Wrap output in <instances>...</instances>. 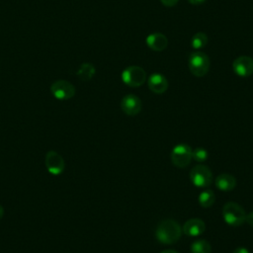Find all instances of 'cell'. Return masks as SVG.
I'll return each instance as SVG.
<instances>
[{
    "label": "cell",
    "mask_w": 253,
    "mask_h": 253,
    "mask_svg": "<svg viewBox=\"0 0 253 253\" xmlns=\"http://www.w3.org/2000/svg\"><path fill=\"white\" fill-rule=\"evenodd\" d=\"M3 215H4V208L0 205V219L3 217Z\"/></svg>",
    "instance_id": "d4e9b609"
},
{
    "label": "cell",
    "mask_w": 253,
    "mask_h": 253,
    "mask_svg": "<svg viewBox=\"0 0 253 253\" xmlns=\"http://www.w3.org/2000/svg\"><path fill=\"white\" fill-rule=\"evenodd\" d=\"M149 89L155 94H162L168 89V81L166 77L160 73H153L147 80Z\"/></svg>",
    "instance_id": "8fae6325"
},
{
    "label": "cell",
    "mask_w": 253,
    "mask_h": 253,
    "mask_svg": "<svg viewBox=\"0 0 253 253\" xmlns=\"http://www.w3.org/2000/svg\"><path fill=\"white\" fill-rule=\"evenodd\" d=\"M188 65L191 73L197 77L205 76L211 66L209 56L203 51H196L190 54Z\"/></svg>",
    "instance_id": "3957f363"
},
{
    "label": "cell",
    "mask_w": 253,
    "mask_h": 253,
    "mask_svg": "<svg viewBox=\"0 0 253 253\" xmlns=\"http://www.w3.org/2000/svg\"><path fill=\"white\" fill-rule=\"evenodd\" d=\"M208 41H209L208 36L203 32H199L193 36L191 40V45L195 49H200L207 45Z\"/></svg>",
    "instance_id": "ac0fdd59"
},
{
    "label": "cell",
    "mask_w": 253,
    "mask_h": 253,
    "mask_svg": "<svg viewBox=\"0 0 253 253\" xmlns=\"http://www.w3.org/2000/svg\"><path fill=\"white\" fill-rule=\"evenodd\" d=\"M190 179L196 187L206 188L212 182V173L205 165H196L190 172Z\"/></svg>",
    "instance_id": "8992f818"
},
{
    "label": "cell",
    "mask_w": 253,
    "mask_h": 253,
    "mask_svg": "<svg viewBox=\"0 0 253 253\" xmlns=\"http://www.w3.org/2000/svg\"><path fill=\"white\" fill-rule=\"evenodd\" d=\"M75 87L66 80H56L50 86V92L58 100H69L75 95Z\"/></svg>",
    "instance_id": "52a82bcc"
},
{
    "label": "cell",
    "mask_w": 253,
    "mask_h": 253,
    "mask_svg": "<svg viewBox=\"0 0 253 253\" xmlns=\"http://www.w3.org/2000/svg\"><path fill=\"white\" fill-rule=\"evenodd\" d=\"M192 151L191 146L188 144L180 143L175 145L170 154L172 163L179 168L188 166L192 159Z\"/></svg>",
    "instance_id": "5b68a950"
},
{
    "label": "cell",
    "mask_w": 253,
    "mask_h": 253,
    "mask_svg": "<svg viewBox=\"0 0 253 253\" xmlns=\"http://www.w3.org/2000/svg\"><path fill=\"white\" fill-rule=\"evenodd\" d=\"M199 204L203 208H210L215 201V195L211 190H205L199 196Z\"/></svg>",
    "instance_id": "2e32d148"
},
{
    "label": "cell",
    "mask_w": 253,
    "mask_h": 253,
    "mask_svg": "<svg viewBox=\"0 0 253 253\" xmlns=\"http://www.w3.org/2000/svg\"><path fill=\"white\" fill-rule=\"evenodd\" d=\"M95 72H96V69L92 63L84 62L80 65L77 71V76L83 81H88L93 78V76L95 75Z\"/></svg>",
    "instance_id": "9a60e30c"
},
{
    "label": "cell",
    "mask_w": 253,
    "mask_h": 253,
    "mask_svg": "<svg viewBox=\"0 0 253 253\" xmlns=\"http://www.w3.org/2000/svg\"><path fill=\"white\" fill-rule=\"evenodd\" d=\"M121 108L127 116H135L141 110V101L137 96L128 94L122 99Z\"/></svg>",
    "instance_id": "30bf717a"
},
{
    "label": "cell",
    "mask_w": 253,
    "mask_h": 253,
    "mask_svg": "<svg viewBox=\"0 0 253 253\" xmlns=\"http://www.w3.org/2000/svg\"><path fill=\"white\" fill-rule=\"evenodd\" d=\"M232 253H250V251L246 247H237Z\"/></svg>",
    "instance_id": "7402d4cb"
},
{
    "label": "cell",
    "mask_w": 253,
    "mask_h": 253,
    "mask_svg": "<svg viewBox=\"0 0 253 253\" xmlns=\"http://www.w3.org/2000/svg\"><path fill=\"white\" fill-rule=\"evenodd\" d=\"M182 231L183 230L177 221L173 219H164L157 225L155 236L162 244H174L180 239Z\"/></svg>",
    "instance_id": "6da1fadb"
},
{
    "label": "cell",
    "mask_w": 253,
    "mask_h": 253,
    "mask_svg": "<svg viewBox=\"0 0 253 253\" xmlns=\"http://www.w3.org/2000/svg\"><path fill=\"white\" fill-rule=\"evenodd\" d=\"M208 156H209L208 151L202 147H197L192 151V158H194L198 162H203L207 160Z\"/></svg>",
    "instance_id": "d6986e66"
},
{
    "label": "cell",
    "mask_w": 253,
    "mask_h": 253,
    "mask_svg": "<svg viewBox=\"0 0 253 253\" xmlns=\"http://www.w3.org/2000/svg\"><path fill=\"white\" fill-rule=\"evenodd\" d=\"M145 42L147 46L154 51H162L168 45V40L165 35L161 33H153L146 37Z\"/></svg>",
    "instance_id": "7c38bea8"
},
{
    "label": "cell",
    "mask_w": 253,
    "mask_h": 253,
    "mask_svg": "<svg viewBox=\"0 0 253 253\" xmlns=\"http://www.w3.org/2000/svg\"><path fill=\"white\" fill-rule=\"evenodd\" d=\"M160 253H178V252H177V251H175V250L167 249V250H164V251H162V252H160Z\"/></svg>",
    "instance_id": "cb8c5ba5"
},
{
    "label": "cell",
    "mask_w": 253,
    "mask_h": 253,
    "mask_svg": "<svg viewBox=\"0 0 253 253\" xmlns=\"http://www.w3.org/2000/svg\"><path fill=\"white\" fill-rule=\"evenodd\" d=\"M44 164L47 171L53 175L61 174L65 168L63 157L55 150H49L46 152L44 157Z\"/></svg>",
    "instance_id": "ba28073f"
},
{
    "label": "cell",
    "mask_w": 253,
    "mask_h": 253,
    "mask_svg": "<svg viewBox=\"0 0 253 253\" xmlns=\"http://www.w3.org/2000/svg\"><path fill=\"white\" fill-rule=\"evenodd\" d=\"M191 4H194V5H200L202 3H204L206 0H188Z\"/></svg>",
    "instance_id": "603a6c76"
},
{
    "label": "cell",
    "mask_w": 253,
    "mask_h": 253,
    "mask_svg": "<svg viewBox=\"0 0 253 253\" xmlns=\"http://www.w3.org/2000/svg\"><path fill=\"white\" fill-rule=\"evenodd\" d=\"M206 229L205 222L200 218H191L183 225V232L189 236H199Z\"/></svg>",
    "instance_id": "4fadbf2b"
},
{
    "label": "cell",
    "mask_w": 253,
    "mask_h": 253,
    "mask_svg": "<svg viewBox=\"0 0 253 253\" xmlns=\"http://www.w3.org/2000/svg\"><path fill=\"white\" fill-rule=\"evenodd\" d=\"M178 1L179 0H160V2L166 7H173L177 4Z\"/></svg>",
    "instance_id": "ffe728a7"
},
{
    "label": "cell",
    "mask_w": 253,
    "mask_h": 253,
    "mask_svg": "<svg viewBox=\"0 0 253 253\" xmlns=\"http://www.w3.org/2000/svg\"><path fill=\"white\" fill-rule=\"evenodd\" d=\"M234 73L240 77H248L253 74V58L247 55H240L232 62Z\"/></svg>",
    "instance_id": "9c48e42d"
},
{
    "label": "cell",
    "mask_w": 253,
    "mask_h": 253,
    "mask_svg": "<svg viewBox=\"0 0 253 253\" xmlns=\"http://www.w3.org/2000/svg\"><path fill=\"white\" fill-rule=\"evenodd\" d=\"M123 82L129 87H139L146 81V72L137 65H131L122 72Z\"/></svg>",
    "instance_id": "277c9868"
},
{
    "label": "cell",
    "mask_w": 253,
    "mask_h": 253,
    "mask_svg": "<svg viewBox=\"0 0 253 253\" xmlns=\"http://www.w3.org/2000/svg\"><path fill=\"white\" fill-rule=\"evenodd\" d=\"M215 186L221 191H230L235 188L236 180L235 178L227 173H223L218 175L215 178Z\"/></svg>",
    "instance_id": "5bb4252c"
},
{
    "label": "cell",
    "mask_w": 253,
    "mask_h": 253,
    "mask_svg": "<svg viewBox=\"0 0 253 253\" xmlns=\"http://www.w3.org/2000/svg\"><path fill=\"white\" fill-rule=\"evenodd\" d=\"M245 221H246V222H247L249 225L253 226V211H251L250 213L246 214V217H245Z\"/></svg>",
    "instance_id": "44dd1931"
},
{
    "label": "cell",
    "mask_w": 253,
    "mask_h": 253,
    "mask_svg": "<svg viewBox=\"0 0 253 253\" xmlns=\"http://www.w3.org/2000/svg\"><path fill=\"white\" fill-rule=\"evenodd\" d=\"M222 216L228 225L240 226L245 222L246 213L241 206L234 202H228L222 208Z\"/></svg>",
    "instance_id": "7a4b0ae2"
},
{
    "label": "cell",
    "mask_w": 253,
    "mask_h": 253,
    "mask_svg": "<svg viewBox=\"0 0 253 253\" xmlns=\"http://www.w3.org/2000/svg\"><path fill=\"white\" fill-rule=\"evenodd\" d=\"M192 253H211V246L205 239H198L194 241L191 245Z\"/></svg>",
    "instance_id": "e0dca14e"
}]
</instances>
